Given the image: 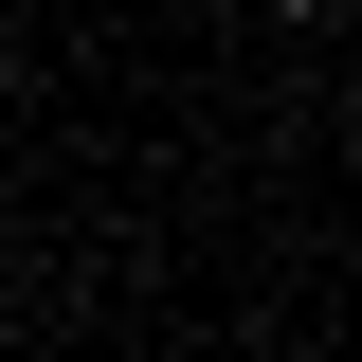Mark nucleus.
Segmentation results:
<instances>
[{
	"instance_id": "1",
	"label": "nucleus",
	"mask_w": 362,
	"mask_h": 362,
	"mask_svg": "<svg viewBox=\"0 0 362 362\" xmlns=\"http://www.w3.org/2000/svg\"><path fill=\"white\" fill-rule=\"evenodd\" d=\"M272 18H308V0H272Z\"/></svg>"
}]
</instances>
